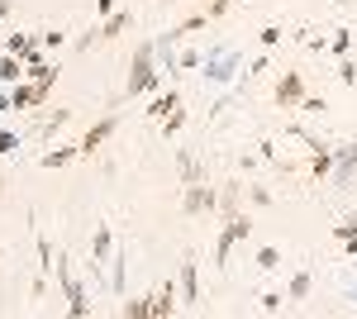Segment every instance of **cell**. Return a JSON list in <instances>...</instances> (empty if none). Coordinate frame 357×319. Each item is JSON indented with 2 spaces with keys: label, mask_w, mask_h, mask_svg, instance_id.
Returning a JSON list of instances; mask_svg holds the SVG:
<instances>
[{
  "label": "cell",
  "mask_w": 357,
  "mask_h": 319,
  "mask_svg": "<svg viewBox=\"0 0 357 319\" xmlns=\"http://www.w3.org/2000/svg\"><path fill=\"white\" fill-rule=\"evenodd\" d=\"M181 105V91H162V96H153V105H148V119H158V124H162L167 114H172V110Z\"/></svg>",
  "instance_id": "17"
},
{
  "label": "cell",
  "mask_w": 357,
  "mask_h": 319,
  "mask_svg": "<svg viewBox=\"0 0 357 319\" xmlns=\"http://www.w3.org/2000/svg\"><path fill=\"white\" fill-rule=\"evenodd\" d=\"M310 291H314V272H296V276H291V286H286V300H291V305H301V300H310Z\"/></svg>",
  "instance_id": "15"
},
{
  "label": "cell",
  "mask_w": 357,
  "mask_h": 319,
  "mask_svg": "<svg viewBox=\"0 0 357 319\" xmlns=\"http://www.w3.org/2000/svg\"><path fill=\"white\" fill-rule=\"evenodd\" d=\"M243 67V53H215V57H205V81H229L234 72Z\"/></svg>",
  "instance_id": "10"
},
{
  "label": "cell",
  "mask_w": 357,
  "mask_h": 319,
  "mask_svg": "<svg viewBox=\"0 0 357 319\" xmlns=\"http://www.w3.org/2000/svg\"><path fill=\"white\" fill-rule=\"evenodd\" d=\"M33 43H38L43 53H53V48L67 43V34H62V29H38V34H33Z\"/></svg>",
  "instance_id": "20"
},
{
  "label": "cell",
  "mask_w": 357,
  "mask_h": 319,
  "mask_svg": "<svg viewBox=\"0 0 357 319\" xmlns=\"http://www.w3.org/2000/svg\"><path fill=\"white\" fill-rule=\"evenodd\" d=\"M53 272H57V281H62V295H67V315H77V319H82L86 310H91V305H86V286L77 281V272H72V262H67V253H57Z\"/></svg>",
  "instance_id": "4"
},
{
  "label": "cell",
  "mask_w": 357,
  "mask_h": 319,
  "mask_svg": "<svg viewBox=\"0 0 357 319\" xmlns=\"http://www.w3.org/2000/svg\"><path fill=\"white\" fill-rule=\"evenodd\" d=\"M257 43H262V48L272 53L276 43H281V24H267V29H262V34H257Z\"/></svg>",
  "instance_id": "29"
},
{
  "label": "cell",
  "mask_w": 357,
  "mask_h": 319,
  "mask_svg": "<svg viewBox=\"0 0 357 319\" xmlns=\"http://www.w3.org/2000/svg\"><path fill=\"white\" fill-rule=\"evenodd\" d=\"M181 124H186V110L176 105V110L162 119V124H158V129H162V138H176V133H181Z\"/></svg>",
  "instance_id": "23"
},
{
  "label": "cell",
  "mask_w": 357,
  "mask_h": 319,
  "mask_svg": "<svg viewBox=\"0 0 357 319\" xmlns=\"http://www.w3.org/2000/svg\"><path fill=\"white\" fill-rule=\"evenodd\" d=\"M119 315L124 319H153V300H124Z\"/></svg>",
  "instance_id": "22"
},
{
  "label": "cell",
  "mask_w": 357,
  "mask_h": 319,
  "mask_svg": "<svg viewBox=\"0 0 357 319\" xmlns=\"http://www.w3.org/2000/svg\"><path fill=\"white\" fill-rule=\"evenodd\" d=\"M114 129H119V114H100V119H96V124H91L82 138H77L82 158H96V153H100V148H105V143L114 138Z\"/></svg>",
  "instance_id": "5"
},
{
  "label": "cell",
  "mask_w": 357,
  "mask_h": 319,
  "mask_svg": "<svg viewBox=\"0 0 357 319\" xmlns=\"http://www.w3.org/2000/svg\"><path fill=\"white\" fill-rule=\"evenodd\" d=\"M257 267H262V272H281V248H272V243L257 248Z\"/></svg>",
  "instance_id": "24"
},
{
  "label": "cell",
  "mask_w": 357,
  "mask_h": 319,
  "mask_svg": "<svg viewBox=\"0 0 357 319\" xmlns=\"http://www.w3.org/2000/svg\"><path fill=\"white\" fill-rule=\"evenodd\" d=\"M348 234H357V210L348 214V219H343V224H333V239H338V243L348 239Z\"/></svg>",
  "instance_id": "31"
},
{
  "label": "cell",
  "mask_w": 357,
  "mask_h": 319,
  "mask_svg": "<svg viewBox=\"0 0 357 319\" xmlns=\"http://www.w3.org/2000/svg\"><path fill=\"white\" fill-rule=\"evenodd\" d=\"M329 48H333L338 57H348V53H353V29H338V34H333V43H329Z\"/></svg>",
  "instance_id": "26"
},
{
  "label": "cell",
  "mask_w": 357,
  "mask_h": 319,
  "mask_svg": "<svg viewBox=\"0 0 357 319\" xmlns=\"http://www.w3.org/2000/svg\"><path fill=\"white\" fill-rule=\"evenodd\" d=\"M357 177V143H343V148H333V172H329V181L333 186H348Z\"/></svg>",
  "instance_id": "9"
},
{
  "label": "cell",
  "mask_w": 357,
  "mask_h": 319,
  "mask_svg": "<svg viewBox=\"0 0 357 319\" xmlns=\"http://www.w3.org/2000/svg\"><path fill=\"white\" fill-rule=\"evenodd\" d=\"M124 29H134V15L129 10H114V15H105V24H100V38L110 43V38H119Z\"/></svg>",
  "instance_id": "16"
},
{
  "label": "cell",
  "mask_w": 357,
  "mask_h": 319,
  "mask_svg": "<svg viewBox=\"0 0 357 319\" xmlns=\"http://www.w3.org/2000/svg\"><path fill=\"white\" fill-rule=\"evenodd\" d=\"M248 234H252V214H229V219H220V239H215V267H229V253H234V248H238V243L248 239Z\"/></svg>",
  "instance_id": "2"
},
{
  "label": "cell",
  "mask_w": 357,
  "mask_h": 319,
  "mask_svg": "<svg viewBox=\"0 0 357 319\" xmlns=\"http://www.w3.org/2000/svg\"><path fill=\"white\" fill-rule=\"evenodd\" d=\"M162 91V67H158V38H143L134 48V62H129V81H124V101H138V96H153Z\"/></svg>",
  "instance_id": "1"
},
{
  "label": "cell",
  "mask_w": 357,
  "mask_h": 319,
  "mask_svg": "<svg viewBox=\"0 0 357 319\" xmlns=\"http://www.w3.org/2000/svg\"><path fill=\"white\" fill-rule=\"evenodd\" d=\"M314 153H310V177L314 181H329V172H333V148L329 143H319V138H305Z\"/></svg>",
  "instance_id": "11"
},
{
  "label": "cell",
  "mask_w": 357,
  "mask_h": 319,
  "mask_svg": "<svg viewBox=\"0 0 357 319\" xmlns=\"http://www.w3.org/2000/svg\"><path fill=\"white\" fill-rule=\"evenodd\" d=\"M20 81H24V57L5 53L0 57V86H20Z\"/></svg>",
  "instance_id": "19"
},
{
  "label": "cell",
  "mask_w": 357,
  "mask_h": 319,
  "mask_svg": "<svg viewBox=\"0 0 357 319\" xmlns=\"http://www.w3.org/2000/svg\"><path fill=\"white\" fill-rule=\"evenodd\" d=\"M67 119H72V110H57V114H53V119H48V124H43L38 133H43V138H53L57 129H67Z\"/></svg>",
  "instance_id": "27"
},
{
  "label": "cell",
  "mask_w": 357,
  "mask_h": 319,
  "mask_svg": "<svg viewBox=\"0 0 357 319\" xmlns=\"http://www.w3.org/2000/svg\"><path fill=\"white\" fill-rule=\"evenodd\" d=\"M338 86H357V57H338Z\"/></svg>",
  "instance_id": "25"
},
{
  "label": "cell",
  "mask_w": 357,
  "mask_h": 319,
  "mask_svg": "<svg viewBox=\"0 0 357 319\" xmlns=\"http://www.w3.org/2000/svg\"><path fill=\"white\" fill-rule=\"evenodd\" d=\"M305 72H281V81H276V91H272V101L276 110H301L305 105Z\"/></svg>",
  "instance_id": "6"
},
{
  "label": "cell",
  "mask_w": 357,
  "mask_h": 319,
  "mask_svg": "<svg viewBox=\"0 0 357 319\" xmlns=\"http://www.w3.org/2000/svg\"><path fill=\"white\" fill-rule=\"evenodd\" d=\"M248 200H252L257 210H267V205H272V191L267 186H248Z\"/></svg>",
  "instance_id": "30"
},
{
  "label": "cell",
  "mask_w": 357,
  "mask_h": 319,
  "mask_svg": "<svg viewBox=\"0 0 357 319\" xmlns=\"http://www.w3.org/2000/svg\"><path fill=\"white\" fill-rule=\"evenodd\" d=\"M0 195H5V177H0Z\"/></svg>",
  "instance_id": "39"
},
{
  "label": "cell",
  "mask_w": 357,
  "mask_h": 319,
  "mask_svg": "<svg viewBox=\"0 0 357 319\" xmlns=\"http://www.w3.org/2000/svg\"><path fill=\"white\" fill-rule=\"evenodd\" d=\"M114 258V229L110 224H96V239H91V276H100V267Z\"/></svg>",
  "instance_id": "8"
},
{
  "label": "cell",
  "mask_w": 357,
  "mask_h": 319,
  "mask_svg": "<svg viewBox=\"0 0 357 319\" xmlns=\"http://www.w3.org/2000/svg\"><path fill=\"white\" fill-rule=\"evenodd\" d=\"M96 38H100V29H91V34H82V38H77V43H72V48H77V53H86V48H91V43H96Z\"/></svg>",
  "instance_id": "34"
},
{
  "label": "cell",
  "mask_w": 357,
  "mask_h": 319,
  "mask_svg": "<svg viewBox=\"0 0 357 319\" xmlns=\"http://www.w3.org/2000/svg\"><path fill=\"white\" fill-rule=\"evenodd\" d=\"M148 300H153V319L176 315V305H181V300H176V281H162V286H158V291L148 295Z\"/></svg>",
  "instance_id": "12"
},
{
  "label": "cell",
  "mask_w": 357,
  "mask_h": 319,
  "mask_svg": "<svg viewBox=\"0 0 357 319\" xmlns=\"http://www.w3.org/2000/svg\"><path fill=\"white\" fill-rule=\"evenodd\" d=\"M343 253H348V258L357 262V234H348V239H343Z\"/></svg>",
  "instance_id": "36"
},
{
  "label": "cell",
  "mask_w": 357,
  "mask_h": 319,
  "mask_svg": "<svg viewBox=\"0 0 357 319\" xmlns=\"http://www.w3.org/2000/svg\"><path fill=\"white\" fill-rule=\"evenodd\" d=\"M176 291H181V305H200V262H195V253L181 258V276H176Z\"/></svg>",
  "instance_id": "7"
},
{
  "label": "cell",
  "mask_w": 357,
  "mask_h": 319,
  "mask_svg": "<svg viewBox=\"0 0 357 319\" xmlns=\"http://www.w3.org/2000/svg\"><path fill=\"white\" fill-rule=\"evenodd\" d=\"M353 300H357V291H353Z\"/></svg>",
  "instance_id": "41"
},
{
  "label": "cell",
  "mask_w": 357,
  "mask_h": 319,
  "mask_svg": "<svg viewBox=\"0 0 357 319\" xmlns=\"http://www.w3.org/2000/svg\"><path fill=\"white\" fill-rule=\"evenodd\" d=\"M10 10H15V0H0V24L10 20Z\"/></svg>",
  "instance_id": "37"
},
{
  "label": "cell",
  "mask_w": 357,
  "mask_h": 319,
  "mask_svg": "<svg viewBox=\"0 0 357 319\" xmlns=\"http://www.w3.org/2000/svg\"><path fill=\"white\" fill-rule=\"evenodd\" d=\"M158 5H176V0H158Z\"/></svg>",
  "instance_id": "40"
},
{
  "label": "cell",
  "mask_w": 357,
  "mask_h": 319,
  "mask_svg": "<svg viewBox=\"0 0 357 319\" xmlns=\"http://www.w3.org/2000/svg\"><path fill=\"white\" fill-rule=\"evenodd\" d=\"M257 305H262V310H267V315H276V310H281V305H286V295H281V291H267V295H262V300H257Z\"/></svg>",
  "instance_id": "32"
},
{
  "label": "cell",
  "mask_w": 357,
  "mask_h": 319,
  "mask_svg": "<svg viewBox=\"0 0 357 319\" xmlns=\"http://www.w3.org/2000/svg\"><path fill=\"white\" fill-rule=\"evenodd\" d=\"M243 181H220V210H215V219H229V214H238L243 205Z\"/></svg>",
  "instance_id": "13"
},
{
  "label": "cell",
  "mask_w": 357,
  "mask_h": 319,
  "mask_svg": "<svg viewBox=\"0 0 357 319\" xmlns=\"http://www.w3.org/2000/svg\"><path fill=\"white\" fill-rule=\"evenodd\" d=\"M82 158V148H77V143H72V148H53V153H43V167H48V172H62V167H72V162Z\"/></svg>",
  "instance_id": "18"
},
{
  "label": "cell",
  "mask_w": 357,
  "mask_h": 319,
  "mask_svg": "<svg viewBox=\"0 0 357 319\" xmlns=\"http://www.w3.org/2000/svg\"><path fill=\"white\" fill-rule=\"evenodd\" d=\"M33 48H38V43H33L29 34H10V38H5V53H15V57H29Z\"/></svg>",
  "instance_id": "21"
},
{
  "label": "cell",
  "mask_w": 357,
  "mask_h": 319,
  "mask_svg": "<svg viewBox=\"0 0 357 319\" xmlns=\"http://www.w3.org/2000/svg\"><path fill=\"white\" fill-rule=\"evenodd\" d=\"M181 210L191 214V219H210V214L220 210V186H210V177L181 186Z\"/></svg>",
  "instance_id": "3"
},
{
  "label": "cell",
  "mask_w": 357,
  "mask_h": 319,
  "mask_svg": "<svg viewBox=\"0 0 357 319\" xmlns=\"http://www.w3.org/2000/svg\"><path fill=\"white\" fill-rule=\"evenodd\" d=\"M110 286H114V291H124V258L114 262V272H110Z\"/></svg>",
  "instance_id": "35"
},
{
  "label": "cell",
  "mask_w": 357,
  "mask_h": 319,
  "mask_svg": "<svg viewBox=\"0 0 357 319\" xmlns=\"http://www.w3.org/2000/svg\"><path fill=\"white\" fill-rule=\"evenodd\" d=\"M176 177H181V186H191V181H205V167H200V158L195 153H176Z\"/></svg>",
  "instance_id": "14"
},
{
  "label": "cell",
  "mask_w": 357,
  "mask_h": 319,
  "mask_svg": "<svg viewBox=\"0 0 357 319\" xmlns=\"http://www.w3.org/2000/svg\"><path fill=\"white\" fill-rule=\"evenodd\" d=\"M229 10H234V0H205V15H210V24H215V20H224Z\"/></svg>",
  "instance_id": "28"
},
{
  "label": "cell",
  "mask_w": 357,
  "mask_h": 319,
  "mask_svg": "<svg viewBox=\"0 0 357 319\" xmlns=\"http://www.w3.org/2000/svg\"><path fill=\"white\" fill-rule=\"evenodd\" d=\"M333 5H348V10H357V0H333Z\"/></svg>",
  "instance_id": "38"
},
{
  "label": "cell",
  "mask_w": 357,
  "mask_h": 319,
  "mask_svg": "<svg viewBox=\"0 0 357 319\" xmlns=\"http://www.w3.org/2000/svg\"><path fill=\"white\" fill-rule=\"evenodd\" d=\"M15 148H20V138H15L10 129H0V153H15Z\"/></svg>",
  "instance_id": "33"
}]
</instances>
